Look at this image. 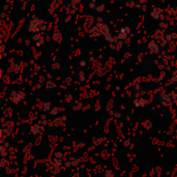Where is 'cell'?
Wrapping results in <instances>:
<instances>
[{
	"instance_id": "obj_1",
	"label": "cell",
	"mask_w": 177,
	"mask_h": 177,
	"mask_svg": "<svg viewBox=\"0 0 177 177\" xmlns=\"http://www.w3.org/2000/svg\"><path fill=\"white\" fill-rule=\"evenodd\" d=\"M130 33V29L127 28V27H125V28H122L120 30V33H119V37L122 40H124L125 37L127 36V34Z\"/></svg>"
}]
</instances>
